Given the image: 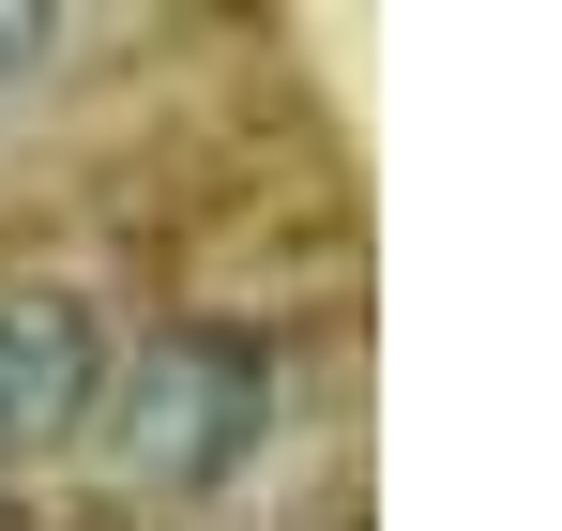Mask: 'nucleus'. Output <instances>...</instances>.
<instances>
[{
    "instance_id": "nucleus-2",
    "label": "nucleus",
    "mask_w": 562,
    "mask_h": 531,
    "mask_svg": "<svg viewBox=\"0 0 562 531\" xmlns=\"http://www.w3.org/2000/svg\"><path fill=\"white\" fill-rule=\"evenodd\" d=\"M92 304H61V289H0V455H31V441H61L77 410H92Z\"/></svg>"
},
{
    "instance_id": "nucleus-1",
    "label": "nucleus",
    "mask_w": 562,
    "mask_h": 531,
    "mask_svg": "<svg viewBox=\"0 0 562 531\" xmlns=\"http://www.w3.org/2000/svg\"><path fill=\"white\" fill-rule=\"evenodd\" d=\"M259 426H274V350L228 335V319H168L106 380V441L137 486H228L259 455Z\"/></svg>"
}]
</instances>
